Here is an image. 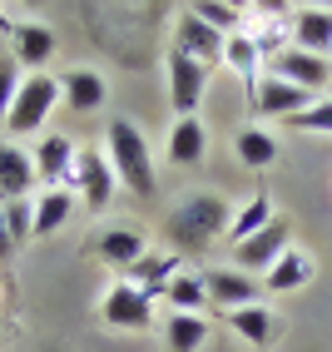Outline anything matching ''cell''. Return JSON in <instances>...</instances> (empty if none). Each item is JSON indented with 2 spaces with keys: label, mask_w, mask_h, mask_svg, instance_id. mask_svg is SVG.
Here are the masks:
<instances>
[{
  "label": "cell",
  "mask_w": 332,
  "mask_h": 352,
  "mask_svg": "<svg viewBox=\"0 0 332 352\" xmlns=\"http://www.w3.org/2000/svg\"><path fill=\"white\" fill-rule=\"evenodd\" d=\"M233 204L223 194H188L169 208L164 219V239L174 253H208L213 243H228Z\"/></svg>",
  "instance_id": "cell-1"
},
{
  "label": "cell",
  "mask_w": 332,
  "mask_h": 352,
  "mask_svg": "<svg viewBox=\"0 0 332 352\" xmlns=\"http://www.w3.org/2000/svg\"><path fill=\"white\" fill-rule=\"evenodd\" d=\"M104 159L114 179H120V189L134 194V199H154L159 194V169H154V149L144 129L134 120H109L104 124Z\"/></svg>",
  "instance_id": "cell-2"
},
{
  "label": "cell",
  "mask_w": 332,
  "mask_h": 352,
  "mask_svg": "<svg viewBox=\"0 0 332 352\" xmlns=\"http://www.w3.org/2000/svg\"><path fill=\"white\" fill-rule=\"evenodd\" d=\"M60 109V80H50L40 69V75H25L20 80V95L5 114V124H0V134H10V139H30L40 134L45 124H50V114Z\"/></svg>",
  "instance_id": "cell-3"
},
{
  "label": "cell",
  "mask_w": 332,
  "mask_h": 352,
  "mask_svg": "<svg viewBox=\"0 0 332 352\" xmlns=\"http://www.w3.org/2000/svg\"><path fill=\"white\" fill-rule=\"evenodd\" d=\"M164 75H169L174 120H199V104H203V95H208V75H213V69L199 65L194 55H184V50H169V60H164Z\"/></svg>",
  "instance_id": "cell-4"
},
{
  "label": "cell",
  "mask_w": 332,
  "mask_h": 352,
  "mask_svg": "<svg viewBox=\"0 0 332 352\" xmlns=\"http://www.w3.org/2000/svg\"><path fill=\"white\" fill-rule=\"evenodd\" d=\"M268 75H278V80H288V85L307 89L313 100H322L327 89H332V60L307 55V50H298V45H283V50L268 60Z\"/></svg>",
  "instance_id": "cell-5"
},
{
  "label": "cell",
  "mask_w": 332,
  "mask_h": 352,
  "mask_svg": "<svg viewBox=\"0 0 332 352\" xmlns=\"http://www.w3.org/2000/svg\"><path fill=\"white\" fill-rule=\"evenodd\" d=\"M75 199L89 208V214H104V208L114 204V194H120V179H114L109 159L100 149H80V164H75Z\"/></svg>",
  "instance_id": "cell-6"
},
{
  "label": "cell",
  "mask_w": 332,
  "mask_h": 352,
  "mask_svg": "<svg viewBox=\"0 0 332 352\" xmlns=\"http://www.w3.org/2000/svg\"><path fill=\"white\" fill-rule=\"evenodd\" d=\"M30 159H35V179L45 184V189H69V184H75V164H80V139L45 134L30 149Z\"/></svg>",
  "instance_id": "cell-7"
},
{
  "label": "cell",
  "mask_w": 332,
  "mask_h": 352,
  "mask_svg": "<svg viewBox=\"0 0 332 352\" xmlns=\"http://www.w3.org/2000/svg\"><path fill=\"white\" fill-rule=\"evenodd\" d=\"M307 104H313V95L288 80H278V75H263L258 80V89L248 95V109H253V124H263V120H283L288 124L293 114H302Z\"/></svg>",
  "instance_id": "cell-8"
},
{
  "label": "cell",
  "mask_w": 332,
  "mask_h": 352,
  "mask_svg": "<svg viewBox=\"0 0 332 352\" xmlns=\"http://www.w3.org/2000/svg\"><path fill=\"white\" fill-rule=\"evenodd\" d=\"M288 248H293V223L278 214L263 233H253L248 243L233 248V268H243V273H253V278H258V273H268V268H273Z\"/></svg>",
  "instance_id": "cell-9"
},
{
  "label": "cell",
  "mask_w": 332,
  "mask_h": 352,
  "mask_svg": "<svg viewBox=\"0 0 332 352\" xmlns=\"http://www.w3.org/2000/svg\"><path fill=\"white\" fill-rule=\"evenodd\" d=\"M223 40L228 35H219L213 25H203V20L194 15V6H184L179 15H174V45L169 50H184V55H194L199 65H223Z\"/></svg>",
  "instance_id": "cell-10"
},
{
  "label": "cell",
  "mask_w": 332,
  "mask_h": 352,
  "mask_svg": "<svg viewBox=\"0 0 332 352\" xmlns=\"http://www.w3.org/2000/svg\"><path fill=\"white\" fill-rule=\"evenodd\" d=\"M100 318H104L109 327H124V333H144V327L154 322V298H144L134 283H124V278H120V283L104 293Z\"/></svg>",
  "instance_id": "cell-11"
},
{
  "label": "cell",
  "mask_w": 332,
  "mask_h": 352,
  "mask_svg": "<svg viewBox=\"0 0 332 352\" xmlns=\"http://www.w3.org/2000/svg\"><path fill=\"white\" fill-rule=\"evenodd\" d=\"M203 288H208V308H223V313L248 308V302H263V298H258L263 283H258L253 273H243V268H208Z\"/></svg>",
  "instance_id": "cell-12"
},
{
  "label": "cell",
  "mask_w": 332,
  "mask_h": 352,
  "mask_svg": "<svg viewBox=\"0 0 332 352\" xmlns=\"http://www.w3.org/2000/svg\"><path fill=\"white\" fill-rule=\"evenodd\" d=\"M288 45L332 60V6H298L288 15Z\"/></svg>",
  "instance_id": "cell-13"
},
{
  "label": "cell",
  "mask_w": 332,
  "mask_h": 352,
  "mask_svg": "<svg viewBox=\"0 0 332 352\" xmlns=\"http://www.w3.org/2000/svg\"><path fill=\"white\" fill-rule=\"evenodd\" d=\"M55 50H60V35L50 25H40V20H20L10 30V55H15V65H25L30 75H40V65Z\"/></svg>",
  "instance_id": "cell-14"
},
{
  "label": "cell",
  "mask_w": 332,
  "mask_h": 352,
  "mask_svg": "<svg viewBox=\"0 0 332 352\" xmlns=\"http://www.w3.org/2000/svg\"><path fill=\"white\" fill-rule=\"evenodd\" d=\"M60 100L69 114H94V109H104L109 100V80L100 75V69H69V75L60 80Z\"/></svg>",
  "instance_id": "cell-15"
},
{
  "label": "cell",
  "mask_w": 332,
  "mask_h": 352,
  "mask_svg": "<svg viewBox=\"0 0 332 352\" xmlns=\"http://www.w3.org/2000/svg\"><path fill=\"white\" fill-rule=\"evenodd\" d=\"M94 253H100L109 268L129 273L139 258L149 253V239H144L139 228H129V223H114V228H100V239H94Z\"/></svg>",
  "instance_id": "cell-16"
},
{
  "label": "cell",
  "mask_w": 332,
  "mask_h": 352,
  "mask_svg": "<svg viewBox=\"0 0 332 352\" xmlns=\"http://www.w3.org/2000/svg\"><path fill=\"white\" fill-rule=\"evenodd\" d=\"M203 154H208L203 120H174L169 134H164V159H169L174 169H194V164H203Z\"/></svg>",
  "instance_id": "cell-17"
},
{
  "label": "cell",
  "mask_w": 332,
  "mask_h": 352,
  "mask_svg": "<svg viewBox=\"0 0 332 352\" xmlns=\"http://www.w3.org/2000/svg\"><path fill=\"white\" fill-rule=\"evenodd\" d=\"M35 159L30 149H20V144H0V204H10V199H30L35 194Z\"/></svg>",
  "instance_id": "cell-18"
},
{
  "label": "cell",
  "mask_w": 332,
  "mask_h": 352,
  "mask_svg": "<svg viewBox=\"0 0 332 352\" xmlns=\"http://www.w3.org/2000/svg\"><path fill=\"white\" fill-rule=\"evenodd\" d=\"M313 278H318V258L307 253V248H298V243H293V248L283 253L268 273H263V288H268V293H298V288L313 283Z\"/></svg>",
  "instance_id": "cell-19"
},
{
  "label": "cell",
  "mask_w": 332,
  "mask_h": 352,
  "mask_svg": "<svg viewBox=\"0 0 332 352\" xmlns=\"http://www.w3.org/2000/svg\"><path fill=\"white\" fill-rule=\"evenodd\" d=\"M179 273H184V268H179V253H154V248H149V253L129 268L124 283H134L144 298H164V288H169Z\"/></svg>",
  "instance_id": "cell-20"
},
{
  "label": "cell",
  "mask_w": 332,
  "mask_h": 352,
  "mask_svg": "<svg viewBox=\"0 0 332 352\" xmlns=\"http://www.w3.org/2000/svg\"><path fill=\"white\" fill-rule=\"evenodd\" d=\"M75 208H80L75 189H40L35 194V239H55L75 219Z\"/></svg>",
  "instance_id": "cell-21"
},
{
  "label": "cell",
  "mask_w": 332,
  "mask_h": 352,
  "mask_svg": "<svg viewBox=\"0 0 332 352\" xmlns=\"http://www.w3.org/2000/svg\"><path fill=\"white\" fill-rule=\"evenodd\" d=\"M233 154H239L243 169H273L278 164V134L263 129V124H243L239 134H233Z\"/></svg>",
  "instance_id": "cell-22"
},
{
  "label": "cell",
  "mask_w": 332,
  "mask_h": 352,
  "mask_svg": "<svg viewBox=\"0 0 332 352\" xmlns=\"http://www.w3.org/2000/svg\"><path fill=\"white\" fill-rule=\"evenodd\" d=\"M223 65L243 80V89L253 95V89H258V65H268V55H263V45H258L248 30H239V35L223 40Z\"/></svg>",
  "instance_id": "cell-23"
},
{
  "label": "cell",
  "mask_w": 332,
  "mask_h": 352,
  "mask_svg": "<svg viewBox=\"0 0 332 352\" xmlns=\"http://www.w3.org/2000/svg\"><path fill=\"white\" fill-rule=\"evenodd\" d=\"M208 313H169L164 318V342H169V352H203L208 342Z\"/></svg>",
  "instance_id": "cell-24"
},
{
  "label": "cell",
  "mask_w": 332,
  "mask_h": 352,
  "mask_svg": "<svg viewBox=\"0 0 332 352\" xmlns=\"http://www.w3.org/2000/svg\"><path fill=\"white\" fill-rule=\"evenodd\" d=\"M278 219V208H273V199L268 194H253L243 208H233V223H228V248H239V243H248L253 233H263L268 223Z\"/></svg>",
  "instance_id": "cell-25"
},
{
  "label": "cell",
  "mask_w": 332,
  "mask_h": 352,
  "mask_svg": "<svg viewBox=\"0 0 332 352\" xmlns=\"http://www.w3.org/2000/svg\"><path fill=\"white\" fill-rule=\"evenodd\" d=\"M228 327H233L248 347H268L278 322H273V313H268V302H248V308H233V313H228Z\"/></svg>",
  "instance_id": "cell-26"
},
{
  "label": "cell",
  "mask_w": 332,
  "mask_h": 352,
  "mask_svg": "<svg viewBox=\"0 0 332 352\" xmlns=\"http://www.w3.org/2000/svg\"><path fill=\"white\" fill-rule=\"evenodd\" d=\"M164 302L169 313H208V288H203V273H179L169 288H164Z\"/></svg>",
  "instance_id": "cell-27"
},
{
  "label": "cell",
  "mask_w": 332,
  "mask_h": 352,
  "mask_svg": "<svg viewBox=\"0 0 332 352\" xmlns=\"http://www.w3.org/2000/svg\"><path fill=\"white\" fill-rule=\"evenodd\" d=\"M194 15L203 20V25H213L219 35H239V30H248V6H228V0H199Z\"/></svg>",
  "instance_id": "cell-28"
},
{
  "label": "cell",
  "mask_w": 332,
  "mask_h": 352,
  "mask_svg": "<svg viewBox=\"0 0 332 352\" xmlns=\"http://www.w3.org/2000/svg\"><path fill=\"white\" fill-rule=\"evenodd\" d=\"M0 214H5V228H10L15 248L35 239V199H10V204H0Z\"/></svg>",
  "instance_id": "cell-29"
},
{
  "label": "cell",
  "mask_w": 332,
  "mask_h": 352,
  "mask_svg": "<svg viewBox=\"0 0 332 352\" xmlns=\"http://www.w3.org/2000/svg\"><path fill=\"white\" fill-rule=\"evenodd\" d=\"M288 129H298V134H332V95H322V100L307 104L302 114H293Z\"/></svg>",
  "instance_id": "cell-30"
},
{
  "label": "cell",
  "mask_w": 332,
  "mask_h": 352,
  "mask_svg": "<svg viewBox=\"0 0 332 352\" xmlns=\"http://www.w3.org/2000/svg\"><path fill=\"white\" fill-rule=\"evenodd\" d=\"M20 65H15V55H0V124H5V114H10V104H15V95H20Z\"/></svg>",
  "instance_id": "cell-31"
},
{
  "label": "cell",
  "mask_w": 332,
  "mask_h": 352,
  "mask_svg": "<svg viewBox=\"0 0 332 352\" xmlns=\"http://www.w3.org/2000/svg\"><path fill=\"white\" fill-rule=\"evenodd\" d=\"M15 258V239H10V228H5V214H0V268H5Z\"/></svg>",
  "instance_id": "cell-32"
},
{
  "label": "cell",
  "mask_w": 332,
  "mask_h": 352,
  "mask_svg": "<svg viewBox=\"0 0 332 352\" xmlns=\"http://www.w3.org/2000/svg\"><path fill=\"white\" fill-rule=\"evenodd\" d=\"M0 298H5V278H0Z\"/></svg>",
  "instance_id": "cell-33"
}]
</instances>
